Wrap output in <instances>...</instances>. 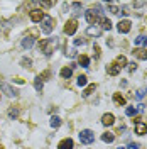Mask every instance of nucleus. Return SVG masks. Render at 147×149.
Wrapping results in <instances>:
<instances>
[{
	"label": "nucleus",
	"mask_w": 147,
	"mask_h": 149,
	"mask_svg": "<svg viewBox=\"0 0 147 149\" xmlns=\"http://www.w3.org/2000/svg\"><path fill=\"white\" fill-rule=\"evenodd\" d=\"M129 71L130 73H134V71H135V70H137V63H135V61H132V63H129Z\"/></svg>",
	"instance_id": "32"
},
{
	"label": "nucleus",
	"mask_w": 147,
	"mask_h": 149,
	"mask_svg": "<svg viewBox=\"0 0 147 149\" xmlns=\"http://www.w3.org/2000/svg\"><path fill=\"white\" fill-rule=\"evenodd\" d=\"M85 17H86V20H88V24L90 26H95L96 24V20H100V17H98V12L95 9H90L85 12Z\"/></svg>",
	"instance_id": "5"
},
{
	"label": "nucleus",
	"mask_w": 147,
	"mask_h": 149,
	"mask_svg": "<svg viewBox=\"0 0 147 149\" xmlns=\"http://www.w3.org/2000/svg\"><path fill=\"white\" fill-rule=\"evenodd\" d=\"M42 32L44 34H51L53 32V29H54V20H53V17H49V15H44V19H42Z\"/></svg>",
	"instance_id": "2"
},
{
	"label": "nucleus",
	"mask_w": 147,
	"mask_h": 149,
	"mask_svg": "<svg viewBox=\"0 0 147 149\" xmlns=\"http://www.w3.org/2000/svg\"><path fill=\"white\" fill-rule=\"evenodd\" d=\"M34 42H36V37L34 36H27L22 39V47H26V49H29V47L34 46Z\"/></svg>",
	"instance_id": "10"
},
{
	"label": "nucleus",
	"mask_w": 147,
	"mask_h": 149,
	"mask_svg": "<svg viewBox=\"0 0 147 149\" xmlns=\"http://www.w3.org/2000/svg\"><path fill=\"white\" fill-rule=\"evenodd\" d=\"M144 5H146V2H135L134 3V7H144Z\"/></svg>",
	"instance_id": "40"
},
{
	"label": "nucleus",
	"mask_w": 147,
	"mask_h": 149,
	"mask_svg": "<svg viewBox=\"0 0 147 149\" xmlns=\"http://www.w3.org/2000/svg\"><path fill=\"white\" fill-rule=\"evenodd\" d=\"M119 149H125V148H119Z\"/></svg>",
	"instance_id": "42"
},
{
	"label": "nucleus",
	"mask_w": 147,
	"mask_h": 149,
	"mask_svg": "<svg viewBox=\"0 0 147 149\" xmlns=\"http://www.w3.org/2000/svg\"><path fill=\"white\" fill-rule=\"evenodd\" d=\"M34 86H36L37 92H41L42 90V80L39 78V76H36V81H34Z\"/></svg>",
	"instance_id": "29"
},
{
	"label": "nucleus",
	"mask_w": 147,
	"mask_h": 149,
	"mask_svg": "<svg viewBox=\"0 0 147 149\" xmlns=\"http://www.w3.org/2000/svg\"><path fill=\"white\" fill-rule=\"evenodd\" d=\"M100 24H101V27L105 29V31H110V29H112V22H110V19L103 17V15L100 17Z\"/></svg>",
	"instance_id": "17"
},
{
	"label": "nucleus",
	"mask_w": 147,
	"mask_h": 149,
	"mask_svg": "<svg viewBox=\"0 0 147 149\" xmlns=\"http://www.w3.org/2000/svg\"><path fill=\"white\" fill-rule=\"evenodd\" d=\"M66 54L69 56V58H76V51H74V49H69V51H68Z\"/></svg>",
	"instance_id": "36"
},
{
	"label": "nucleus",
	"mask_w": 147,
	"mask_h": 149,
	"mask_svg": "<svg viewBox=\"0 0 147 149\" xmlns=\"http://www.w3.org/2000/svg\"><path fill=\"white\" fill-rule=\"evenodd\" d=\"M29 15H31V20H32V22H41V20L44 19V12L41 9H34V10H31Z\"/></svg>",
	"instance_id": "6"
},
{
	"label": "nucleus",
	"mask_w": 147,
	"mask_h": 149,
	"mask_svg": "<svg viewBox=\"0 0 147 149\" xmlns=\"http://www.w3.org/2000/svg\"><path fill=\"white\" fill-rule=\"evenodd\" d=\"M20 65L24 66V68H31V66H32V59H29V58H22V59H20Z\"/></svg>",
	"instance_id": "27"
},
{
	"label": "nucleus",
	"mask_w": 147,
	"mask_h": 149,
	"mask_svg": "<svg viewBox=\"0 0 147 149\" xmlns=\"http://www.w3.org/2000/svg\"><path fill=\"white\" fill-rule=\"evenodd\" d=\"M83 44H85V39H81V37L74 39V46H83Z\"/></svg>",
	"instance_id": "34"
},
{
	"label": "nucleus",
	"mask_w": 147,
	"mask_h": 149,
	"mask_svg": "<svg viewBox=\"0 0 147 149\" xmlns=\"http://www.w3.org/2000/svg\"><path fill=\"white\" fill-rule=\"evenodd\" d=\"M86 80H88V78H86L85 74H80V76H78V81H76L78 86H85V85H86Z\"/></svg>",
	"instance_id": "28"
},
{
	"label": "nucleus",
	"mask_w": 147,
	"mask_h": 149,
	"mask_svg": "<svg viewBox=\"0 0 147 149\" xmlns=\"http://www.w3.org/2000/svg\"><path fill=\"white\" fill-rule=\"evenodd\" d=\"M139 148H140L139 144H135V142H132V144H130V146H129L127 149H139Z\"/></svg>",
	"instance_id": "39"
},
{
	"label": "nucleus",
	"mask_w": 147,
	"mask_h": 149,
	"mask_svg": "<svg viewBox=\"0 0 147 149\" xmlns=\"http://www.w3.org/2000/svg\"><path fill=\"white\" fill-rule=\"evenodd\" d=\"M9 117L12 119V120L19 117V109H17V107H12V109H9Z\"/></svg>",
	"instance_id": "23"
},
{
	"label": "nucleus",
	"mask_w": 147,
	"mask_h": 149,
	"mask_svg": "<svg viewBox=\"0 0 147 149\" xmlns=\"http://www.w3.org/2000/svg\"><path fill=\"white\" fill-rule=\"evenodd\" d=\"M134 56L139 58V59H142V61H146V59H147V49H142V47L134 49Z\"/></svg>",
	"instance_id": "13"
},
{
	"label": "nucleus",
	"mask_w": 147,
	"mask_h": 149,
	"mask_svg": "<svg viewBox=\"0 0 147 149\" xmlns=\"http://www.w3.org/2000/svg\"><path fill=\"white\" fill-rule=\"evenodd\" d=\"M80 141H81L83 144H92L93 141H95V134L90 129H85L80 132Z\"/></svg>",
	"instance_id": "3"
},
{
	"label": "nucleus",
	"mask_w": 147,
	"mask_h": 149,
	"mask_svg": "<svg viewBox=\"0 0 147 149\" xmlns=\"http://www.w3.org/2000/svg\"><path fill=\"white\" fill-rule=\"evenodd\" d=\"M135 109H134V107H127V109H125V113H127V115H129V117H134V115H135Z\"/></svg>",
	"instance_id": "31"
},
{
	"label": "nucleus",
	"mask_w": 147,
	"mask_h": 149,
	"mask_svg": "<svg viewBox=\"0 0 147 149\" xmlns=\"http://www.w3.org/2000/svg\"><path fill=\"white\" fill-rule=\"evenodd\" d=\"M101 141L110 144V142H113V141H115V134H113V132H105V134L101 136Z\"/></svg>",
	"instance_id": "19"
},
{
	"label": "nucleus",
	"mask_w": 147,
	"mask_h": 149,
	"mask_svg": "<svg viewBox=\"0 0 147 149\" xmlns=\"http://www.w3.org/2000/svg\"><path fill=\"white\" fill-rule=\"evenodd\" d=\"M42 7H53V2H41Z\"/></svg>",
	"instance_id": "38"
},
{
	"label": "nucleus",
	"mask_w": 147,
	"mask_h": 149,
	"mask_svg": "<svg viewBox=\"0 0 147 149\" xmlns=\"http://www.w3.org/2000/svg\"><path fill=\"white\" fill-rule=\"evenodd\" d=\"M107 73L110 74V76H117V74L120 73V68L115 65V63H112V65L107 66Z\"/></svg>",
	"instance_id": "14"
},
{
	"label": "nucleus",
	"mask_w": 147,
	"mask_h": 149,
	"mask_svg": "<svg viewBox=\"0 0 147 149\" xmlns=\"http://www.w3.org/2000/svg\"><path fill=\"white\" fill-rule=\"evenodd\" d=\"M76 29H78V22H76V19H69V20L64 24V34L73 36L74 32H76Z\"/></svg>",
	"instance_id": "4"
},
{
	"label": "nucleus",
	"mask_w": 147,
	"mask_h": 149,
	"mask_svg": "<svg viewBox=\"0 0 147 149\" xmlns=\"http://www.w3.org/2000/svg\"><path fill=\"white\" fill-rule=\"evenodd\" d=\"M115 65L119 66V68L125 66V65H127V58H125V56H117V59H115Z\"/></svg>",
	"instance_id": "21"
},
{
	"label": "nucleus",
	"mask_w": 147,
	"mask_h": 149,
	"mask_svg": "<svg viewBox=\"0 0 147 149\" xmlns=\"http://www.w3.org/2000/svg\"><path fill=\"white\" fill-rule=\"evenodd\" d=\"M86 34L88 36H95V37H98L101 34V29L98 27V26H90V27L86 29Z\"/></svg>",
	"instance_id": "12"
},
{
	"label": "nucleus",
	"mask_w": 147,
	"mask_h": 149,
	"mask_svg": "<svg viewBox=\"0 0 147 149\" xmlns=\"http://www.w3.org/2000/svg\"><path fill=\"white\" fill-rule=\"evenodd\" d=\"M14 81H15V83H19V85H24V80H22V78H15Z\"/></svg>",
	"instance_id": "41"
},
{
	"label": "nucleus",
	"mask_w": 147,
	"mask_h": 149,
	"mask_svg": "<svg viewBox=\"0 0 147 149\" xmlns=\"http://www.w3.org/2000/svg\"><path fill=\"white\" fill-rule=\"evenodd\" d=\"M0 149H3V148H2V146H0Z\"/></svg>",
	"instance_id": "43"
},
{
	"label": "nucleus",
	"mask_w": 147,
	"mask_h": 149,
	"mask_svg": "<svg viewBox=\"0 0 147 149\" xmlns=\"http://www.w3.org/2000/svg\"><path fill=\"white\" fill-rule=\"evenodd\" d=\"M58 46V39H42V41H39V49H41V53H44L46 56H51L53 54V49Z\"/></svg>",
	"instance_id": "1"
},
{
	"label": "nucleus",
	"mask_w": 147,
	"mask_h": 149,
	"mask_svg": "<svg viewBox=\"0 0 147 149\" xmlns=\"http://www.w3.org/2000/svg\"><path fill=\"white\" fill-rule=\"evenodd\" d=\"M132 27V24H130V20H120L119 24H117V29H119L120 34H127Z\"/></svg>",
	"instance_id": "7"
},
{
	"label": "nucleus",
	"mask_w": 147,
	"mask_h": 149,
	"mask_svg": "<svg viewBox=\"0 0 147 149\" xmlns=\"http://www.w3.org/2000/svg\"><path fill=\"white\" fill-rule=\"evenodd\" d=\"M113 122H115L113 113H105V115L101 117V124H103V125H113Z\"/></svg>",
	"instance_id": "11"
},
{
	"label": "nucleus",
	"mask_w": 147,
	"mask_h": 149,
	"mask_svg": "<svg viewBox=\"0 0 147 149\" xmlns=\"http://www.w3.org/2000/svg\"><path fill=\"white\" fill-rule=\"evenodd\" d=\"M134 42H135V46H144V44L147 42V37L146 36H139V37L134 39Z\"/></svg>",
	"instance_id": "22"
},
{
	"label": "nucleus",
	"mask_w": 147,
	"mask_h": 149,
	"mask_svg": "<svg viewBox=\"0 0 147 149\" xmlns=\"http://www.w3.org/2000/svg\"><path fill=\"white\" fill-rule=\"evenodd\" d=\"M71 7H73V15H74V17L81 15V3H80V2H74Z\"/></svg>",
	"instance_id": "20"
},
{
	"label": "nucleus",
	"mask_w": 147,
	"mask_h": 149,
	"mask_svg": "<svg viewBox=\"0 0 147 149\" xmlns=\"http://www.w3.org/2000/svg\"><path fill=\"white\" fill-rule=\"evenodd\" d=\"M78 63H80V66H83V68H88V65H90V58L88 56H78Z\"/></svg>",
	"instance_id": "18"
},
{
	"label": "nucleus",
	"mask_w": 147,
	"mask_h": 149,
	"mask_svg": "<svg viewBox=\"0 0 147 149\" xmlns=\"http://www.w3.org/2000/svg\"><path fill=\"white\" fill-rule=\"evenodd\" d=\"M108 9H110L112 14H120V9H119V7H115V5H110Z\"/></svg>",
	"instance_id": "35"
},
{
	"label": "nucleus",
	"mask_w": 147,
	"mask_h": 149,
	"mask_svg": "<svg viewBox=\"0 0 147 149\" xmlns=\"http://www.w3.org/2000/svg\"><path fill=\"white\" fill-rule=\"evenodd\" d=\"M113 102H115V105H119V107H123L125 105V97H122L120 93H113Z\"/></svg>",
	"instance_id": "16"
},
{
	"label": "nucleus",
	"mask_w": 147,
	"mask_h": 149,
	"mask_svg": "<svg viewBox=\"0 0 147 149\" xmlns=\"http://www.w3.org/2000/svg\"><path fill=\"white\" fill-rule=\"evenodd\" d=\"M93 51H95V59H98V58H100V47L95 44V46H93Z\"/></svg>",
	"instance_id": "33"
},
{
	"label": "nucleus",
	"mask_w": 147,
	"mask_h": 149,
	"mask_svg": "<svg viewBox=\"0 0 147 149\" xmlns=\"http://www.w3.org/2000/svg\"><path fill=\"white\" fill-rule=\"evenodd\" d=\"M146 93H147V88H139L137 92H135V97H137L139 100H142L146 97Z\"/></svg>",
	"instance_id": "26"
},
{
	"label": "nucleus",
	"mask_w": 147,
	"mask_h": 149,
	"mask_svg": "<svg viewBox=\"0 0 147 149\" xmlns=\"http://www.w3.org/2000/svg\"><path fill=\"white\" fill-rule=\"evenodd\" d=\"M95 88H96V85H90V86H88V88L85 90V93H83V95H85V97H90V95H92V93L95 92Z\"/></svg>",
	"instance_id": "30"
},
{
	"label": "nucleus",
	"mask_w": 147,
	"mask_h": 149,
	"mask_svg": "<svg viewBox=\"0 0 147 149\" xmlns=\"http://www.w3.org/2000/svg\"><path fill=\"white\" fill-rule=\"evenodd\" d=\"M71 74H73V70H71V68H63V70H61V76H63V78H69Z\"/></svg>",
	"instance_id": "24"
},
{
	"label": "nucleus",
	"mask_w": 147,
	"mask_h": 149,
	"mask_svg": "<svg viewBox=\"0 0 147 149\" xmlns=\"http://www.w3.org/2000/svg\"><path fill=\"white\" fill-rule=\"evenodd\" d=\"M135 134H139V136H146L147 134V124H144V122H135Z\"/></svg>",
	"instance_id": "9"
},
{
	"label": "nucleus",
	"mask_w": 147,
	"mask_h": 149,
	"mask_svg": "<svg viewBox=\"0 0 147 149\" xmlns=\"http://www.w3.org/2000/svg\"><path fill=\"white\" fill-rule=\"evenodd\" d=\"M137 110L139 112H144V110H146V105H144V103H139V105H137Z\"/></svg>",
	"instance_id": "37"
},
{
	"label": "nucleus",
	"mask_w": 147,
	"mask_h": 149,
	"mask_svg": "<svg viewBox=\"0 0 147 149\" xmlns=\"http://www.w3.org/2000/svg\"><path fill=\"white\" fill-rule=\"evenodd\" d=\"M0 88H2V92H5L9 97H17L19 92L15 90V88H12L9 83H0Z\"/></svg>",
	"instance_id": "8"
},
{
	"label": "nucleus",
	"mask_w": 147,
	"mask_h": 149,
	"mask_svg": "<svg viewBox=\"0 0 147 149\" xmlns=\"http://www.w3.org/2000/svg\"><path fill=\"white\" fill-rule=\"evenodd\" d=\"M58 149H73V139H63L61 142H59V146H58Z\"/></svg>",
	"instance_id": "15"
},
{
	"label": "nucleus",
	"mask_w": 147,
	"mask_h": 149,
	"mask_svg": "<svg viewBox=\"0 0 147 149\" xmlns=\"http://www.w3.org/2000/svg\"><path fill=\"white\" fill-rule=\"evenodd\" d=\"M59 125H61V119L56 117V115H53V117H51V127H59Z\"/></svg>",
	"instance_id": "25"
}]
</instances>
